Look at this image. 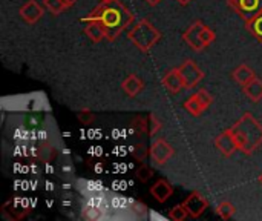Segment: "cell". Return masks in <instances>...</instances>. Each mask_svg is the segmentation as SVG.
<instances>
[{"mask_svg":"<svg viewBox=\"0 0 262 221\" xmlns=\"http://www.w3.org/2000/svg\"><path fill=\"white\" fill-rule=\"evenodd\" d=\"M215 38H216V34L213 32V29H210L209 26L204 25V28H203V31H201V40H203L204 46L212 45V43L215 42Z\"/></svg>","mask_w":262,"mask_h":221,"instance_id":"603a6c76","label":"cell"},{"mask_svg":"<svg viewBox=\"0 0 262 221\" xmlns=\"http://www.w3.org/2000/svg\"><path fill=\"white\" fill-rule=\"evenodd\" d=\"M152 177H154V172H152V169H150L149 166L141 165V166L138 168V171H137V178H138L140 182L147 183Z\"/></svg>","mask_w":262,"mask_h":221,"instance_id":"7402d4cb","label":"cell"},{"mask_svg":"<svg viewBox=\"0 0 262 221\" xmlns=\"http://www.w3.org/2000/svg\"><path fill=\"white\" fill-rule=\"evenodd\" d=\"M20 15H21V18H23L26 23L32 25V23H35L37 20L41 18V15H43V8H41V5H38L35 0H28V2L20 8Z\"/></svg>","mask_w":262,"mask_h":221,"instance_id":"30bf717a","label":"cell"},{"mask_svg":"<svg viewBox=\"0 0 262 221\" xmlns=\"http://www.w3.org/2000/svg\"><path fill=\"white\" fill-rule=\"evenodd\" d=\"M215 146L224 157H232L239 149L230 129H226L215 138Z\"/></svg>","mask_w":262,"mask_h":221,"instance_id":"ba28073f","label":"cell"},{"mask_svg":"<svg viewBox=\"0 0 262 221\" xmlns=\"http://www.w3.org/2000/svg\"><path fill=\"white\" fill-rule=\"evenodd\" d=\"M178 71H180V74H181V78H183V82H184L186 89L195 88V86L204 78V72L200 69V66H198L192 58L184 60V62L178 66Z\"/></svg>","mask_w":262,"mask_h":221,"instance_id":"5b68a950","label":"cell"},{"mask_svg":"<svg viewBox=\"0 0 262 221\" xmlns=\"http://www.w3.org/2000/svg\"><path fill=\"white\" fill-rule=\"evenodd\" d=\"M203 28H204V23H203L201 20H196L195 23H192V25L187 28V31H186L184 35H183L184 42H186L192 49H195V51H203V49L206 48L204 43H203V40H201V31H203Z\"/></svg>","mask_w":262,"mask_h":221,"instance_id":"9c48e42d","label":"cell"},{"mask_svg":"<svg viewBox=\"0 0 262 221\" xmlns=\"http://www.w3.org/2000/svg\"><path fill=\"white\" fill-rule=\"evenodd\" d=\"M160 2H161V0H146V3H147V5H150V6H157Z\"/></svg>","mask_w":262,"mask_h":221,"instance_id":"f1b7e54d","label":"cell"},{"mask_svg":"<svg viewBox=\"0 0 262 221\" xmlns=\"http://www.w3.org/2000/svg\"><path fill=\"white\" fill-rule=\"evenodd\" d=\"M43 3H45L46 9H48L51 14H54V15H58V14H61L64 9H68L66 5L63 3V0H43Z\"/></svg>","mask_w":262,"mask_h":221,"instance_id":"ffe728a7","label":"cell"},{"mask_svg":"<svg viewBox=\"0 0 262 221\" xmlns=\"http://www.w3.org/2000/svg\"><path fill=\"white\" fill-rule=\"evenodd\" d=\"M184 108H186V111H187L189 114H192V115H195V117L201 115V114L204 112V109H206V106L201 103V100L198 98L196 94H193L192 97H189V98L186 100Z\"/></svg>","mask_w":262,"mask_h":221,"instance_id":"e0dca14e","label":"cell"},{"mask_svg":"<svg viewBox=\"0 0 262 221\" xmlns=\"http://www.w3.org/2000/svg\"><path fill=\"white\" fill-rule=\"evenodd\" d=\"M84 34L94 42V43H100L103 38H107L106 35V29L104 26L97 22V20H89L84 26Z\"/></svg>","mask_w":262,"mask_h":221,"instance_id":"4fadbf2b","label":"cell"},{"mask_svg":"<svg viewBox=\"0 0 262 221\" xmlns=\"http://www.w3.org/2000/svg\"><path fill=\"white\" fill-rule=\"evenodd\" d=\"M246 26H247V29L256 37V40H258L259 43H262V14L261 15H258V17H255L253 20L247 22Z\"/></svg>","mask_w":262,"mask_h":221,"instance_id":"ac0fdd59","label":"cell"},{"mask_svg":"<svg viewBox=\"0 0 262 221\" xmlns=\"http://www.w3.org/2000/svg\"><path fill=\"white\" fill-rule=\"evenodd\" d=\"M244 94H246V97H247L250 102H253V103L262 100V80L255 77L250 83H247V85L244 86Z\"/></svg>","mask_w":262,"mask_h":221,"instance_id":"2e32d148","label":"cell"},{"mask_svg":"<svg viewBox=\"0 0 262 221\" xmlns=\"http://www.w3.org/2000/svg\"><path fill=\"white\" fill-rule=\"evenodd\" d=\"M121 88H123V91H124L129 97H135V95H138V94L143 91L144 83H143V80H141L138 75L130 74V75H127V77L123 80Z\"/></svg>","mask_w":262,"mask_h":221,"instance_id":"5bb4252c","label":"cell"},{"mask_svg":"<svg viewBox=\"0 0 262 221\" xmlns=\"http://www.w3.org/2000/svg\"><path fill=\"white\" fill-rule=\"evenodd\" d=\"M233 78H235V82L236 83H239L241 86H246L247 83H250L256 75H255V72H253V69L249 66V65H246V63H241L235 71H233Z\"/></svg>","mask_w":262,"mask_h":221,"instance_id":"9a60e30c","label":"cell"},{"mask_svg":"<svg viewBox=\"0 0 262 221\" xmlns=\"http://www.w3.org/2000/svg\"><path fill=\"white\" fill-rule=\"evenodd\" d=\"M178 2H180L181 5H187V3H189L190 0H178Z\"/></svg>","mask_w":262,"mask_h":221,"instance_id":"f546056e","label":"cell"},{"mask_svg":"<svg viewBox=\"0 0 262 221\" xmlns=\"http://www.w3.org/2000/svg\"><path fill=\"white\" fill-rule=\"evenodd\" d=\"M173 155V148L172 145L167 143V140L164 138H157L152 145H150V157L154 160V163L157 166H163L166 165Z\"/></svg>","mask_w":262,"mask_h":221,"instance_id":"8992f818","label":"cell"},{"mask_svg":"<svg viewBox=\"0 0 262 221\" xmlns=\"http://www.w3.org/2000/svg\"><path fill=\"white\" fill-rule=\"evenodd\" d=\"M161 129V122L152 114L149 115V135H155Z\"/></svg>","mask_w":262,"mask_h":221,"instance_id":"d4e9b609","label":"cell"},{"mask_svg":"<svg viewBox=\"0 0 262 221\" xmlns=\"http://www.w3.org/2000/svg\"><path fill=\"white\" fill-rule=\"evenodd\" d=\"M77 117H78V120L83 123V125H91L92 122H94V118H95V115H94V112H91V111H80L78 114H77Z\"/></svg>","mask_w":262,"mask_h":221,"instance_id":"484cf974","label":"cell"},{"mask_svg":"<svg viewBox=\"0 0 262 221\" xmlns=\"http://www.w3.org/2000/svg\"><path fill=\"white\" fill-rule=\"evenodd\" d=\"M75 2H77V0H63V3L66 5V8H71V6H74V5H75Z\"/></svg>","mask_w":262,"mask_h":221,"instance_id":"83f0119b","label":"cell"},{"mask_svg":"<svg viewBox=\"0 0 262 221\" xmlns=\"http://www.w3.org/2000/svg\"><path fill=\"white\" fill-rule=\"evenodd\" d=\"M258 182L261 183V186H262V174H261V175H259V177H258Z\"/></svg>","mask_w":262,"mask_h":221,"instance_id":"4dcf8cb0","label":"cell"},{"mask_svg":"<svg viewBox=\"0 0 262 221\" xmlns=\"http://www.w3.org/2000/svg\"><path fill=\"white\" fill-rule=\"evenodd\" d=\"M187 215H189V212H187V209H186L184 205H177L169 212V218L173 221H184L187 218Z\"/></svg>","mask_w":262,"mask_h":221,"instance_id":"44dd1931","label":"cell"},{"mask_svg":"<svg viewBox=\"0 0 262 221\" xmlns=\"http://www.w3.org/2000/svg\"><path fill=\"white\" fill-rule=\"evenodd\" d=\"M83 20L100 22L106 29L107 40L114 42L134 22V14L120 0H112V2H101V5L97 6Z\"/></svg>","mask_w":262,"mask_h":221,"instance_id":"6da1fadb","label":"cell"},{"mask_svg":"<svg viewBox=\"0 0 262 221\" xmlns=\"http://www.w3.org/2000/svg\"><path fill=\"white\" fill-rule=\"evenodd\" d=\"M134 149H135V151H132V155H134L137 160H140V162H143V160L147 157V154L150 155V148L147 149L144 145H137Z\"/></svg>","mask_w":262,"mask_h":221,"instance_id":"cb8c5ba5","label":"cell"},{"mask_svg":"<svg viewBox=\"0 0 262 221\" xmlns=\"http://www.w3.org/2000/svg\"><path fill=\"white\" fill-rule=\"evenodd\" d=\"M243 154L252 155L262 145V125L250 114L246 112L232 128H229Z\"/></svg>","mask_w":262,"mask_h":221,"instance_id":"7a4b0ae2","label":"cell"},{"mask_svg":"<svg viewBox=\"0 0 262 221\" xmlns=\"http://www.w3.org/2000/svg\"><path fill=\"white\" fill-rule=\"evenodd\" d=\"M150 194H152V197H154L157 202L166 203V202L172 197L173 188H172V185H170L167 180H158V182L150 188Z\"/></svg>","mask_w":262,"mask_h":221,"instance_id":"7c38bea8","label":"cell"},{"mask_svg":"<svg viewBox=\"0 0 262 221\" xmlns=\"http://www.w3.org/2000/svg\"><path fill=\"white\" fill-rule=\"evenodd\" d=\"M196 95H198V98L201 100V103H203L206 108H209V106L212 105V102H213V97H212L206 89H200V91L196 92Z\"/></svg>","mask_w":262,"mask_h":221,"instance_id":"4316f807","label":"cell"},{"mask_svg":"<svg viewBox=\"0 0 262 221\" xmlns=\"http://www.w3.org/2000/svg\"><path fill=\"white\" fill-rule=\"evenodd\" d=\"M101 2H112V0H101Z\"/></svg>","mask_w":262,"mask_h":221,"instance_id":"1f68e13d","label":"cell"},{"mask_svg":"<svg viewBox=\"0 0 262 221\" xmlns=\"http://www.w3.org/2000/svg\"><path fill=\"white\" fill-rule=\"evenodd\" d=\"M163 86L170 92V94H178L184 86V82L181 78V74L178 71V68L169 71L164 77H163Z\"/></svg>","mask_w":262,"mask_h":221,"instance_id":"8fae6325","label":"cell"},{"mask_svg":"<svg viewBox=\"0 0 262 221\" xmlns=\"http://www.w3.org/2000/svg\"><path fill=\"white\" fill-rule=\"evenodd\" d=\"M229 6L236 11L246 23L262 14V0H229Z\"/></svg>","mask_w":262,"mask_h":221,"instance_id":"277c9868","label":"cell"},{"mask_svg":"<svg viewBox=\"0 0 262 221\" xmlns=\"http://www.w3.org/2000/svg\"><path fill=\"white\" fill-rule=\"evenodd\" d=\"M183 205L186 206L189 215L193 217V218L201 217V215L206 212V209L209 208V202H207V200L204 198V195L200 194V192H192V194L186 198V202H184Z\"/></svg>","mask_w":262,"mask_h":221,"instance_id":"52a82bcc","label":"cell"},{"mask_svg":"<svg viewBox=\"0 0 262 221\" xmlns=\"http://www.w3.org/2000/svg\"><path fill=\"white\" fill-rule=\"evenodd\" d=\"M130 42L143 52H147L154 48V45L158 43L161 38V32L146 18L137 22L127 32Z\"/></svg>","mask_w":262,"mask_h":221,"instance_id":"3957f363","label":"cell"},{"mask_svg":"<svg viewBox=\"0 0 262 221\" xmlns=\"http://www.w3.org/2000/svg\"><path fill=\"white\" fill-rule=\"evenodd\" d=\"M236 212V208L230 203V202H223L218 208H216V214L223 218V220H230Z\"/></svg>","mask_w":262,"mask_h":221,"instance_id":"d6986e66","label":"cell"}]
</instances>
